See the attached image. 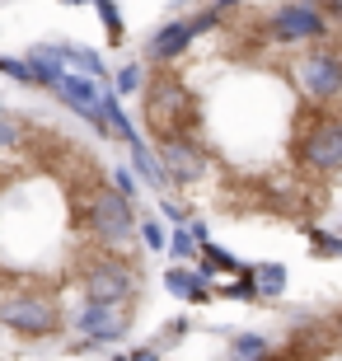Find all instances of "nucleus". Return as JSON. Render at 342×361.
<instances>
[{"mask_svg": "<svg viewBox=\"0 0 342 361\" xmlns=\"http://www.w3.org/2000/svg\"><path fill=\"white\" fill-rule=\"evenodd\" d=\"M141 127L183 207L319 226L342 192V0H230L145 47Z\"/></svg>", "mask_w": 342, "mask_h": 361, "instance_id": "1", "label": "nucleus"}, {"mask_svg": "<svg viewBox=\"0 0 342 361\" xmlns=\"http://www.w3.org/2000/svg\"><path fill=\"white\" fill-rule=\"evenodd\" d=\"M145 286L141 216L108 155L42 108L0 104V334L118 343Z\"/></svg>", "mask_w": 342, "mask_h": 361, "instance_id": "2", "label": "nucleus"}]
</instances>
